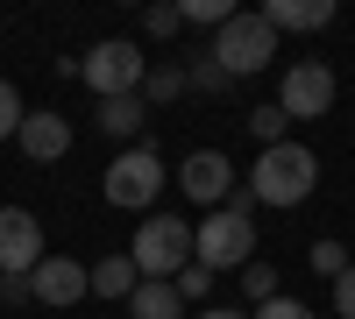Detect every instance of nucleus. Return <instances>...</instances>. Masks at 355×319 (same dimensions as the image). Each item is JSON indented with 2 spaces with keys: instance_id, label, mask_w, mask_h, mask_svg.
Returning a JSON list of instances; mask_svg holds the SVG:
<instances>
[{
  "instance_id": "obj_1",
  "label": "nucleus",
  "mask_w": 355,
  "mask_h": 319,
  "mask_svg": "<svg viewBox=\"0 0 355 319\" xmlns=\"http://www.w3.org/2000/svg\"><path fill=\"white\" fill-rule=\"evenodd\" d=\"M249 206H256V199H249V185H242L227 206L206 213V220L192 227V263H206L214 277H220V270H249V263H256V227H249Z\"/></svg>"
},
{
  "instance_id": "obj_2",
  "label": "nucleus",
  "mask_w": 355,
  "mask_h": 319,
  "mask_svg": "<svg viewBox=\"0 0 355 319\" xmlns=\"http://www.w3.org/2000/svg\"><path fill=\"white\" fill-rule=\"evenodd\" d=\"M313 185H320V156L306 142H277V149H263L256 170H249L256 206H299V199H313Z\"/></svg>"
},
{
  "instance_id": "obj_3",
  "label": "nucleus",
  "mask_w": 355,
  "mask_h": 319,
  "mask_svg": "<svg viewBox=\"0 0 355 319\" xmlns=\"http://www.w3.org/2000/svg\"><path fill=\"white\" fill-rule=\"evenodd\" d=\"M128 255H135V270H142V284H171L178 270L192 263V227L178 220V213H150L135 227V241H128Z\"/></svg>"
},
{
  "instance_id": "obj_4",
  "label": "nucleus",
  "mask_w": 355,
  "mask_h": 319,
  "mask_svg": "<svg viewBox=\"0 0 355 319\" xmlns=\"http://www.w3.org/2000/svg\"><path fill=\"white\" fill-rule=\"evenodd\" d=\"M78 78L93 85L100 100H128V93H142V78H150V57L128 36H107V43H93L78 57Z\"/></svg>"
},
{
  "instance_id": "obj_5",
  "label": "nucleus",
  "mask_w": 355,
  "mask_h": 319,
  "mask_svg": "<svg viewBox=\"0 0 355 319\" xmlns=\"http://www.w3.org/2000/svg\"><path fill=\"white\" fill-rule=\"evenodd\" d=\"M164 156L150 149V142H135V149H121L107 163V178H100V192H107V206H121V213H142V206H157V192H164Z\"/></svg>"
},
{
  "instance_id": "obj_6",
  "label": "nucleus",
  "mask_w": 355,
  "mask_h": 319,
  "mask_svg": "<svg viewBox=\"0 0 355 319\" xmlns=\"http://www.w3.org/2000/svg\"><path fill=\"white\" fill-rule=\"evenodd\" d=\"M206 57H214L227 78H256V71L277 57V28L263 21V15H234L220 36H214V50H206Z\"/></svg>"
},
{
  "instance_id": "obj_7",
  "label": "nucleus",
  "mask_w": 355,
  "mask_h": 319,
  "mask_svg": "<svg viewBox=\"0 0 355 319\" xmlns=\"http://www.w3.org/2000/svg\"><path fill=\"white\" fill-rule=\"evenodd\" d=\"M43 220L28 206H0V277H36L43 263Z\"/></svg>"
},
{
  "instance_id": "obj_8",
  "label": "nucleus",
  "mask_w": 355,
  "mask_h": 319,
  "mask_svg": "<svg viewBox=\"0 0 355 319\" xmlns=\"http://www.w3.org/2000/svg\"><path fill=\"white\" fill-rule=\"evenodd\" d=\"M277 107L291 113V121H320V113H334V71L313 64V57H299V64L284 71V85H277Z\"/></svg>"
},
{
  "instance_id": "obj_9",
  "label": "nucleus",
  "mask_w": 355,
  "mask_h": 319,
  "mask_svg": "<svg viewBox=\"0 0 355 319\" xmlns=\"http://www.w3.org/2000/svg\"><path fill=\"white\" fill-rule=\"evenodd\" d=\"M178 185H185L192 206H227V199H234V163L220 149H192L185 170H178Z\"/></svg>"
},
{
  "instance_id": "obj_10",
  "label": "nucleus",
  "mask_w": 355,
  "mask_h": 319,
  "mask_svg": "<svg viewBox=\"0 0 355 319\" xmlns=\"http://www.w3.org/2000/svg\"><path fill=\"white\" fill-rule=\"evenodd\" d=\"M28 291H36V305H78V298H93V270L71 263V255H43Z\"/></svg>"
},
{
  "instance_id": "obj_11",
  "label": "nucleus",
  "mask_w": 355,
  "mask_h": 319,
  "mask_svg": "<svg viewBox=\"0 0 355 319\" xmlns=\"http://www.w3.org/2000/svg\"><path fill=\"white\" fill-rule=\"evenodd\" d=\"M15 142H21V156H36V163H57V156L71 149V121H64V113H43V107H36V113L21 121V135H15Z\"/></svg>"
},
{
  "instance_id": "obj_12",
  "label": "nucleus",
  "mask_w": 355,
  "mask_h": 319,
  "mask_svg": "<svg viewBox=\"0 0 355 319\" xmlns=\"http://www.w3.org/2000/svg\"><path fill=\"white\" fill-rule=\"evenodd\" d=\"M263 21H270V28H291V36H313V28L334 21V0H270Z\"/></svg>"
},
{
  "instance_id": "obj_13",
  "label": "nucleus",
  "mask_w": 355,
  "mask_h": 319,
  "mask_svg": "<svg viewBox=\"0 0 355 319\" xmlns=\"http://www.w3.org/2000/svg\"><path fill=\"white\" fill-rule=\"evenodd\" d=\"M93 121H100V135H114V142H128V149H135L142 121H150V100H142V93H128V100H100Z\"/></svg>"
},
{
  "instance_id": "obj_14",
  "label": "nucleus",
  "mask_w": 355,
  "mask_h": 319,
  "mask_svg": "<svg viewBox=\"0 0 355 319\" xmlns=\"http://www.w3.org/2000/svg\"><path fill=\"white\" fill-rule=\"evenodd\" d=\"M135 284H142V270H135V255H107V263H93V298H135Z\"/></svg>"
},
{
  "instance_id": "obj_15",
  "label": "nucleus",
  "mask_w": 355,
  "mask_h": 319,
  "mask_svg": "<svg viewBox=\"0 0 355 319\" xmlns=\"http://www.w3.org/2000/svg\"><path fill=\"white\" fill-rule=\"evenodd\" d=\"M128 319H185V298H178V284H135Z\"/></svg>"
},
{
  "instance_id": "obj_16",
  "label": "nucleus",
  "mask_w": 355,
  "mask_h": 319,
  "mask_svg": "<svg viewBox=\"0 0 355 319\" xmlns=\"http://www.w3.org/2000/svg\"><path fill=\"white\" fill-rule=\"evenodd\" d=\"M249 135L263 142V149H277V142H291V113L284 107H256L249 113Z\"/></svg>"
},
{
  "instance_id": "obj_17",
  "label": "nucleus",
  "mask_w": 355,
  "mask_h": 319,
  "mask_svg": "<svg viewBox=\"0 0 355 319\" xmlns=\"http://www.w3.org/2000/svg\"><path fill=\"white\" fill-rule=\"evenodd\" d=\"M178 93H185V64H157L150 78H142V100L150 107H171Z\"/></svg>"
},
{
  "instance_id": "obj_18",
  "label": "nucleus",
  "mask_w": 355,
  "mask_h": 319,
  "mask_svg": "<svg viewBox=\"0 0 355 319\" xmlns=\"http://www.w3.org/2000/svg\"><path fill=\"white\" fill-rule=\"evenodd\" d=\"M234 15H242V8H234V0H185V21H199V28H214V36H220V28H227Z\"/></svg>"
},
{
  "instance_id": "obj_19",
  "label": "nucleus",
  "mask_w": 355,
  "mask_h": 319,
  "mask_svg": "<svg viewBox=\"0 0 355 319\" xmlns=\"http://www.w3.org/2000/svg\"><path fill=\"white\" fill-rule=\"evenodd\" d=\"M242 298H249V305L284 298V291H277V270H270V263H249V270H242Z\"/></svg>"
},
{
  "instance_id": "obj_20",
  "label": "nucleus",
  "mask_w": 355,
  "mask_h": 319,
  "mask_svg": "<svg viewBox=\"0 0 355 319\" xmlns=\"http://www.w3.org/2000/svg\"><path fill=\"white\" fill-rule=\"evenodd\" d=\"M21 121H28V107H21V93H15V78H0V142H15Z\"/></svg>"
},
{
  "instance_id": "obj_21",
  "label": "nucleus",
  "mask_w": 355,
  "mask_h": 319,
  "mask_svg": "<svg viewBox=\"0 0 355 319\" xmlns=\"http://www.w3.org/2000/svg\"><path fill=\"white\" fill-rule=\"evenodd\" d=\"M178 28H185V8H142V36H178Z\"/></svg>"
},
{
  "instance_id": "obj_22",
  "label": "nucleus",
  "mask_w": 355,
  "mask_h": 319,
  "mask_svg": "<svg viewBox=\"0 0 355 319\" xmlns=\"http://www.w3.org/2000/svg\"><path fill=\"white\" fill-rule=\"evenodd\" d=\"M171 284H178V298H206V291H214V270H206V263H185Z\"/></svg>"
},
{
  "instance_id": "obj_23",
  "label": "nucleus",
  "mask_w": 355,
  "mask_h": 319,
  "mask_svg": "<svg viewBox=\"0 0 355 319\" xmlns=\"http://www.w3.org/2000/svg\"><path fill=\"white\" fill-rule=\"evenodd\" d=\"M313 270H320V277H341V270H348V248H341V241H313Z\"/></svg>"
},
{
  "instance_id": "obj_24",
  "label": "nucleus",
  "mask_w": 355,
  "mask_h": 319,
  "mask_svg": "<svg viewBox=\"0 0 355 319\" xmlns=\"http://www.w3.org/2000/svg\"><path fill=\"white\" fill-rule=\"evenodd\" d=\"M185 85H199V93H220V85H227V71L214 64V57H206V64H192V71H185Z\"/></svg>"
},
{
  "instance_id": "obj_25",
  "label": "nucleus",
  "mask_w": 355,
  "mask_h": 319,
  "mask_svg": "<svg viewBox=\"0 0 355 319\" xmlns=\"http://www.w3.org/2000/svg\"><path fill=\"white\" fill-rule=\"evenodd\" d=\"M249 319H313V312H306L299 298H270V305H256Z\"/></svg>"
},
{
  "instance_id": "obj_26",
  "label": "nucleus",
  "mask_w": 355,
  "mask_h": 319,
  "mask_svg": "<svg viewBox=\"0 0 355 319\" xmlns=\"http://www.w3.org/2000/svg\"><path fill=\"white\" fill-rule=\"evenodd\" d=\"M334 312H341V319H355V263L334 277Z\"/></svg>"
},
{
  "instance_id": "obj_27",
  "label": "nucleus",
  "mask_w": 355,
  "mask_h": 319,
  "mask_svg": "<svg viewBox=\"0 0 355 319\" xmlns=\"http://www.w3.org/2000/svg\"><path fill=\"white\" fill-rule=\"evenodd\" d=\"M36 291H28V277H0V305H28Z\"/></svg>"
},
{
  "instance_id": "obj_28",
  "label": "nucleus",
  "mask_w": 355,
  "mask_h": 319,
  "mask_svg": "<svg viewBox=\"0 0 355 319\" xmlns=\"http://www.w3.org/2000/svg\"><path fill=\"white\" fill-rule=\"evenodd\" d=\"M199 319H249V312H234V305H206Z\"/></svg>"
}]
</instances>
